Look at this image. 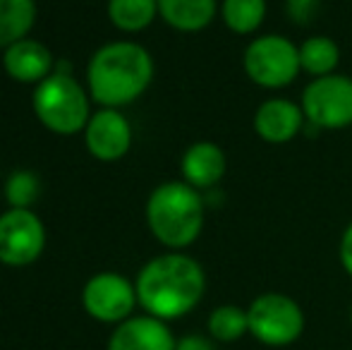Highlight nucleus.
<instances>
[{
    "label": "nucleus",
    "instance_id": "f257e3e1",
    "mask_svg": "<svg viewBox=\"0 0 352 350\" xmlns=\"http://www.w3.org/2000/svg\"><path fill=\"white\" fill-rule=\"evenodd\" d=\"M144 312L163 322L190 314L206 293V274L195 257L166 252L148 259L135 281Z\"/></svg>",
    "mask_w": 352,
    "mask_h": 350
},
{
    "label": "nucleus",
    "instance_id": "f03ea898",
    "mask_svg": "<svg viewBox=\"0 0 352 350\" xmlns=\"http://www.w3.org/2000/svg\"><path fill=\"white\" fill-rule=\"evenodd\" d=\"M153 80V58L137 41H113L91 56L87 87L91 101L103 108H120L137 101Z\"/></svg>",
    "mask_w": 352,
    "mask_h": 350
},
{
    "label": "nucleus",
    "instance_id": "7ed1b4c3",
    "mask_svg": "<svg viewBox=\"0 0 352 350\" xmlns=\"http://www.w3.org/2000/svg\"><path fill=\"white\" fill-rule=\"evenodd\" d=\"M206 201L199 190L185 180L158 185L146 199V226L151 235L173 252L190 248L201 235Z\"/></svg>",
    "mask_w": 352,
    "mask_h": 350
},
{
    "label": "nucleus",
    "instance_id": "20e7f679",
    "mask_svg": "<svg viewBox=\"0 0 352 350\" xmlns=\"http://www.w3.org/2000/svg\"><path fill=\"white\" fill-rule=\"evenodd\" d=\"M32 106L38 122L46 130L60 137H70L84 132L91 108H89V91L72 77V72L58 70L34 89Z\"/></svg>",
    "mask_w": 352,
    "mask_h": 350
},
{
    "label": "nucleus",
    "instance_id": "39448f33",
    "mask_svg": "<svg viewBox=\"0 0 352 350\" xmlns=\"http://www.w3.org/2000/svg\"><path fill=\"white\" fill-rule=\"evenodd\" d=\"M242 67L250 82L261 89H285L302 72L300 46L283 34H261L247 43Z\"/></svg>",
    "mask_w": 352,
    "mask_h": 350
},
{
    "label": "nucleus",
    "instance_id": "423d86ee",
    "mask_svg": "<svg viewBox=\"0 0 352 350\" xmlns=\"http://www.w3.org/2000/svg\"><path fill=\"white\" fill-rule=\"evenodd\" d=\"M250 336L271 348H285L305 333V312L285 293H261L247 307Z\"/></svg>",
    "mask_w": 352,
    "mask_h": 350
},
{
    "label": "nucleus",
    "instance_id": "0eeeda50",
    "mask_svg": "<svg viewBox=\"0 0 352 350\" xmlns=\"http://www.w3.org/2000/svg\"><path fill=\"white\" fill-rule=\"evenodd\" d=\"M300 106L309 130H345L352 125V80L338 72L314 77L302 91Z\"/></svg>",
    "mask_w": 352,
    "mask_h": 350
},
{
    "label": "nucleus",
    "instance_id": "6e6552de",
    "mask_svg": "<svg viewBox=\"0 0 352 350\" xmlns=\"http://www.w3.org/2000/svg\"><path fill=\"white\" fill-rule=\"evenodd\" d=\"M84 312L103 324H122L132 317L137 300V288L130 278L116 271H101L84 283L82 290Z\"/></svg>",
    "mask_w": 352,
    "mask_h": 350
},
{
    "label": "nucleus",
    "instance_id": "1a4fd4ad",
    "mask_svg": "<svg viewBox=\"0 0 352 350\" xmlns=\"http://www.w3.org/2000/svg\"><path fill=\"white\" fill-rule=\"evenodd\" d=\"M46 248L43 221L32 209H8L0 216V262L29 266Z\"/></svg>",
    "mask_w": 352,
    "mask_h": 350
},
{
    "label": "nucleus",
    "instance_id": "9d476101",
    "mask_svg": "<svg viewBox=\"0 0 352 350\" xmlns=\"http://www.w3.org/2000/svg\"><path fill=\"white\" fill-rule=\"evenodd\" d=\"M82 135L89 154L106 164L120 161L132 146V125L118 108H101L91 113Z\"/></svg>",
    "mask_w": 352,
    "mask_h": 350
},
{
    "label": "nucleus",
    "instance_id": "9b49d317",
    "mask_svg": "<svg viewBox=\"0 0 352 350\" xmlns=\"http://www.w3.org/2000/svg\"><path fill=\"white\" fill-rule=\"evenodd\" d=\"M254 132L266 144H287L307 125L302 106L285 96H271L254 113Z\"/></svg>",
    "mask_w": 352,
    "mask_h": 350
},
{
    "label": "nucleus",
    "instance_id": "f8f14e48",
    "mask_svg": "<svg viewBox=\"0 0 352 350\" xmlns=\"http://www.w3.org/2000/svg\"><path fill=\"white\" fill-rule=\"evenodd\" d=\"M175 346L177 338L168 322L151 314L125 319L108 338V350H175Z\"/></svg>",
    "mask_w": 352,
    "mask_h": 350
},
{
    "label": "nucleus",
    "instance_id": "ddd939ff",
    "mask_svg": "<svg viewBox=\"0 0 352 350\" xmlns=\"http://www.w3.org/2000/svg\"><path fill=\"white\" fill-rule=\"evenodd\" d=\"M3 67L10 80L22 85H38L56 72V58L46 43L27 36L5 48Z\"/></svg>",
    "mask_w": 352,
    "mask_h": 350
},
{
    "label": "nucleus",
    "instance_id": "4468645a",
    "mask_svg": "<svg viewBox=\"0 0 352 350\" xmlns=\"http://www.w3.org/2000/svg\"><path fill=\"white\" fill-rule=\"evenodd\" d=\"M182 180L195 190L204 192L216 187L228 171L226 151L213 142H195L185 149L180 159Z\"/></svg>",
    "mask_w": 352,
    "mask_h": 350
},
{
    "label": "nucleus",
    "instance_id": "2eb2a0df",
    "mask_svg": "<svg viewBox=\"0 0 352 350\" xmlns=\"http://www.w3.org/2000/svg\"><path fill=\"white\" fill-rule=\"evenodd\" d=\"M221 10L218 0H158V17L175 32L195 34L206 29Z\"/></svg>",
    "mask_w": 352,
    "mask_h": 350
},
{
    "label": "nucleus",
    "instance_id": "dca6fc26",
    "mask_svg": "<svg viewBox=\"0 0 352 350\" xmlns=\"http://www.w3.org/2000/svg\"><path fill=\"white\" fill-rule=\"evenodd\" d=\"M36 22L34 0H0V48L29 36Z\"/></svg>",
    "mask_w": 352,
    "mask_h": 350
},
{
    "label": "nucleus",
    "instance_id": "f3484780",
    "mask_svg": "<svg viewBox=\"0 0 352 350\" xmlns=\"http://www.w3.org/2000/svg\"><path fill=\"white\" fill-rule=\"evenodd\" d=\"M338 63H340V48L326 34H316V36H309L300 43L302 72L311 75V80L314 77L333 75L338 70Z\"/></svg>",
    "mask_w": 352,
    "mask_h": 350
},
{
    "label": "nucleus",
    "instance_id": "a211bd4d",
    "mask_svg": "<svg viewBox=\"0 0 352 350\" xmlns=\"http://www.w3.org/2000/svg\"><path fill=\"white\" fill-rule=\"evenodd\" d=\"M156 17L158 0H108V19L120 32H144Z\"/></svg>",
    "mask_w": 352,
    "mask_h": 350
},
{
    "label": "nucleus",
    "instance_id": "6ab92c4d",
    "mask_svg": "<svg viewBox=\"0 0 352 350\" xmlns=\"http://www.w3.org/2000/svg\"><path fill=\"white\" fill-rule=\"evenodd\" d=\"M221 19L232 34H254L266 19V0H221Z\"/></svg>",
    "mask_w": 352,
    "mask_h": 350
},
{
    "label": "nucleus",
    "instance_id": "aec40b11",
    "mask_svg": "<svg viewBox=\"0 0 352 350\" xmlns=\"http://www.w3.org/2000/svg\"><path fill=\"white\" fill-rule=\"evenodd\" d=\"M206 331L218 343H235L250 333V314L237 305H221L211 309L206 319Z\"/></svg>",
    "mask_w": 352,
    "mask_h": 350
},
{
    "label": "nucleus",
    "instance_id": "412c9836",
    "mask_svg": "<svg viewBox=\"0 0 352 350\" xmlns=\"http://www.w3.org/2000/svg\"><path fill=\"white\" fill-rule=\"evenodd\" d=\"M41 182L32 171H14L5 182V199L10 209H32V204L38 199Z\"/></svg>",
    "mask_w": 352,
    "mask_h": 350
},
{
    "label": "nucleus",
    "instance_id": "4be33fe9",
    "mask_svg": "<svg viewBox=\"0 0 352 350\" xmlns=\"http://www.w3.org/2000/svg\"><path fill=\"white\" fill-rule=\"evenodd\" d=\"M321 0H285V12L290 17V22L307 27L314 22V17L319 14Z\"/></svg>",
    "mask_w": 352,
    "mask_h": 350
},
{
    "label": "nucleus",
    "instance_id": "5701e85b",
    "mask_svg": "<svg viewBox=\"0 0 352 350\" xmlns=\"http://www.w3.org/2000/svg\"><path fill=\"white\" fill-rule=\"evenodd\" d=\"M338 257L343 264L345 274L352 276V221L345 226L343 235H340V248H338Z\"/></svg>",
    "mask_w": 352,
    "mask_h": 350
},
{
    "label": "nucleus",
    "instance_id": "b1692460",
    "mask_svg": "<svg viewBox=\"0 0 352 350\" xmlns=\"http://www.w3.org/2000/svg\"><path fill=\"white\" fill-rule=\"evenodd\" d=\"M175 350H216L213 346V338L199 336V333H190V336H182L177 341Z\"/></svg>",
    "mask_w": 352,
    "mask_h": 350
},
{
    "label": "nucleus",
    "instance_id": "393cba45",
    "mask_svg": "<svg viewBox=\"0 0 352 350\" xmlns=\"http://www.w3.org/2000/svg\"><path fill=\"white\" fill-rule=\"evenodd\" d=\"M350 324H352V307H350Z\"/></svg>",
    "mask_w": 352,
    "mask_h": 350
}]
</instances>
